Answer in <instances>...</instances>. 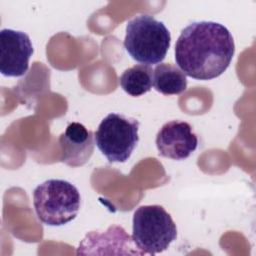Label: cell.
<instances>
[{
  "mask_svg": "<svg viewBox=\"0 0 256 256\" xmlns=\"http://www.w3.org/2000/svg\"><path fill=\"white\" fill-rule=\"evenodd\" d=\"M158 153L173 160L188 158L198 146V138L185 121L173 120L165 123L156 135Z\"/></svg>",
  "mask_w": 256,
  "mask_h": 256,
  "instance_id": "cell-7",
  "label": "cell"
},
{
  "mask_svg": "<svg viewBox=\"0 0 256 256\" xmlns=\"http://www.w3.org/2000/svg\"><path fill=\"white\" fill-rule=\"evenodd\" d=\"M121 88L130 96L138 97L149 92L153 85V69L149 65L136 64L119 77Z\"/></svg>",
  "mask_w": 256,
  "mask_h": 256,
  "instance_id": "cell-11",
  "label": "cell"
},
{
  "mask_svg": "<svg viewBox=\"0 0 256 256\" xmlns=\"http://www.w3.org/2000/svg\"><path fill=\"white\" fill-rule=\"evenodd\" d=\"M132 224L133 243L143 254L161 253L177 237L175 222L160 205H143L137 208Z\"/></svg>",
  "mask_w": 256,
  "mask_h": 256,
  "instance_id": "cell-4",
  "label": "cell"
},
{
  "mask_svg": "<svg viewBox=\"0 0 256 256\" xmlns=\"http://www.w3.org/2000/svg\"><path fill=\"white\" fill-rule=\"evenodd\" d=\"M81 196L78 189L62 179H49L33 191V206L38 219L48 226H62L78 214Z\"/></svg>",
  "mask_w": 256,
  "mask_h": 256,
  "instance_id": "cell-3",
  "label": "cell"
},
{
  "mask_svg": "<svg viewBox=\"0 0 256 256\" xmlns=\"http://www.w3.org/2000/svg\"><path fill=\"white\" fill-rule=\"evenodd\" d=\"M170 43L168 28L151 15H138L126 24L124 47L139 63L149 66L161 63L166 57Z\"/></svg>",
  "mask_w": 256,
  "mask_h": 256,
  "instance_id": "cell-2",
  "label": "cell"
},
{
  "mask_svg": "<svg viewBox=\"0 0 256 256\" xmlns=\"http://www.w3.org/2000/svg\"><path fill=\"white\" fill-rule=\"evenodd\" d=\"M133 240L126 231L118 225H111L105 232L92 231L80 242L77 254L85 249L93 248H134Z\"/></svg>",
  "mask_w": 256,
  "mask_h": 256,
  "instance_id": "cell-9",
  "label": "cell"
},
{
  "mask_svg": "<svg viewBox=\"0 0 256 256\" xmlns=\"http://www.w3.org/2000/svg\"><path fill=\"white\" fill-rule=\"evenodd\" d=\"M60 160L70 167L86 164L94 151V136L92 131L78 122L70 123L58 140Z\"/></svg>",
  "mask_w": 256,
  "mask_h": 256,
  "instance_id": "cell-8",
  "label": "cell"
},
{
  "mask_svg": "<svg viewBox=\"0 0 256 256\" xmlns=\"http://www.w3.org/2000/svg\"><path fill=\"white\" fill-rule=\"evenodd\" d=\"M33 45L28 34L13 29L0 32V72L7 77L23 76L29 68Z\"/></svg>",
  "mask_w": 256,
  "mask_h": 256,
  "instance_id": "cell-6",
  "label": "cell"
},
{
  "mask_svg": "<svg viewBox=\"0 0 256 256\" xmlns=\"http://www.w3.org/2000/svg\"><path fill=\"white\" fill-rule=\"evenodd\" d=\"M138 130L139 122L135 118L109 113L95 132L96 146L110 163H124L139 141Z\"/></svg>",
  "mask_w": 256,
  "mask_h": 256,
  "instance_id": "cell-5",
  "label": "cell"
},
{
  "mask_svg": "<svg viewBox=\"0 0 256 256\" xmlns=\"http://www.w3.org/2000/svg\"><path fill=\"white\" fill-rule=\"evenodd\" d=\"M153 86L164 95H177L187 88L184 72L171 63H160L153 70Z\"/></svg>",
  "mask_w": 256,
  "mask_h": 256,
  "instance_id": "cell-10",
  "label": "cell"
},
{
  "mask_svg": "<svg viewBox=\"0 0 256 256\" xmlns=\"http://www.w3.org/2000/svg\"><path fill=\"white\" fill-rule=\"evenodd\" d=\"M235 53L234 39L222 24L198 21L187 25L175 44V61L185 75L197 80L219 77Z\"/></svg>",
  "mask_w": 256,
  "mask_h": 256,
  "instance_id": "cell-1",
  "label": "cell"
}]
</instances>
